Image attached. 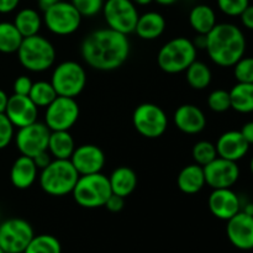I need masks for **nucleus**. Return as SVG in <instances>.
<instances>
[{
	"label": "nucleus",
	"instance_id": "20",
	"mask_svg": "<svg viewBox=\"0 0 253 253\" xmlns=\"http://www.w3.org/2000/svg\"><path fill=\"white\" fill-rule=\"evenodd\" d=\"M217 156L225 160L237 162L247 155L250 145L244 138L240 131H227L224 132L217 140L216 145Z\"/></svg>",
	"mask_w": 253,
	"mask_h": 253
},
{
	"label": "nucleus",
	"instance_id": "39",
	"mask_svg": "<svg viewBox=\"0 0 253 253\" xmlns=\"http://www.w3.org/2000/svg\"><path fill=\"white\" fill-rule=\"evenodd\" d=\"M32 81L27 76H20L14 82V94L17 95H27L29 96L30 90L32 88Z\"/></svg>",
	"mask_w": 253,
	"mask_h": 253
},
{
	"label": "nucleus",
	"instance_id": "1",
	"mask_svg": "<svg viewBox=\"0 0 253 253\" xmlns=\"http://www.w3.org/2000/svg\"><path fill=\"white\" fill-rule=\"evenodd\" d=\"M130 48L127 35L106 27L90 32L83 40L81 54L93 69L110 72L120 68L127 61Z\"/></svg>",
	"mask_w": 253,
	"mask_h": 253
},
{
	"label": "nucleus",
	"instance_id": "13",
	"mask_svg": "<svg viewBox=\"0 0 253 253\" xmlns=\"http://www.w3.org/2000/svg\"><path fill=\"white\" fill-rule=\"evenodd\" d=\"M51 130L44 123L31 124L29 126L19 128L15 137V145L22 156L34 158L39 153L47 151Z\"/></svg>",
	"mask_w": 253,
	"mask_h": 253
},
{
	"label": "nucleus",
	"instance_id": "51",
	"mask_svg": "<svg viewBox=\"0 0 253 253\" xmlns=\"http://www.w3.org/2000/svg\"><path fill=\"white\" fill-rule=\"evenodd\" d=\"M250 168H251V172H252V174H253V157H252V160H251V163H250Z\"/></svg>",
	"mask_w": 253,
	"mask_h": 253
},
{
	"label": "nucleus",
	"instance_id": "43",
	"mask_svg": "<svg viewBox=\"0 0 253 253\" xmlns=\"http://www.w3.org/2000/svg\"><path fill=\"white\" fill-rule=\"evenodd\" d=\"M20 4V0H0V14H9L14 11Z\"/></svg>",
	"mask_w": 253,
	"mask_h": 253
},
{
	"label": "nucleus",
	"instance_id": "18",
	"mask_svg": "<svg viewBox=\"0 0 253 253\" xmlns=\"http://www.w3.org/2000/svg\"><path fill=\"white\" fill-rule=\"evenodd\" d=\"M208 205L215 217L225 220V221L241 211L242 208L239 195L234 190H231V188L212 189L209 200H208Z\"/></svg>",
	"mask_w": 253,
	"mask_h": 253
},
{
	"label": "nucleus",
	"instance_id": "42",
	"mask_svg": "<svg viewBox=\"0 0 253 253\" xmlns=\"http://www.w3.org/2000/svg\"><path fill=\"white\" fill-rule=\"evenodd\" d=\"M241 22L246 29L253 30V5H249L241 15Z\"/></svg>",
	"mask_w": 253,
	"mask_h": 253
},
{
	"label": "nucleus",
	"instance_id": "36",
	"mask_svg": "<svg viewBox=\"0 0 253 253\" xmlns=\"http://www.w3.org/2000/svg\"><path fill=\"white\" fill-rule=\"evenodd\" d=\"M82 17H91L98 15L103 10L104 0H71Z\"/></svg>",
	"mask_w": 253,
	"mask_h": 253
},
{
	"label": "nucleus",
	"instance_id": "35",
	"mask_svg": "<svg viewBox=\"0 0 253 253\" xmlns=\"http://www.w3.org/2000/svg\"><path fill=\"white\" fill-rule=\"evenodd\" d=\"M237 83H253V57H242L234 64Z\"/></svg>",
	"mask_w": 253,
	"mask_h": 253
},
{
	"label": "nucleus",
	"instance_id": "34",
	"mask_svg": "<svg viewBox=\"0 0 253 253\" xmlns=\"http://www.w3.org/2000/svg\"><path fill=\"white\" fill-rule=\"evenodd\" d=\"M208 105L215 113H225L231 109V99H230V91L224 89H216L211 91L208 96Z\"/></svg>",
	"mask_w": 253,
	"mask_h": 253
},
{
	"label": "nucleus",
	"instance_id": "29",
	"mask_svg": "<svg viewBox=\"0 0 253 253\" xmlns=\"http://www.w3.org/2000/svg\"><path fill=\"white\" fill-rule=\"evenodd\" d=\"M211 71L204 62L194 61L185 69V78L188 84L195 90H203L211 83Z\"/></svg>",
	"mask_w": 253,
	"mask_h": 253
},
{
	"label": "nucleus",
	"instance_id": "11",
	"mask_svg": "<svg viewBox=\"0 0 253 253\" xmlns=\"http://www.w3.org/2000/svg\"><path fill=\"white\" fill-rule=\"evenodd\" d=\"M34 236V229L24 219L12 217L0 224V247L5 253H24Z\"/></svg>",
	"mask_w": 253,
	"mask_h": 253
},
{
	"label": "nucleus",
	"instance_id": "10",
	"mask_svg": "<svg viewBox=\"0 0 253 253\" xmlns=\"http://www.w3.org/2000/svg\"><path fill=\"white\" fill-rule=\"evenodd\" d=\"M101 11L109 29L124 35L135 32L140 15L131 0H106Z\"/></svg>",
	"mask_w": 253,
	"mask_h": 253
},
{
	"label": "nucleus",
	"instance_id": "28",
	"mask_svg": "<svg viewBox=\"0 0 253 253\" xmlns=\"http://www.w3.org/2000/svg\"><path fill=\"white\" fill-rule=\"evenodd\" d=\"M231 109L241 114L253 113V83H237L230 90Z\"/></svg>",
	"mask_w": 253,
	"mask_h": 253
},
{
	"label": "nucleus",
	"instance_id": "26",
	"mask_svg": "<svg viewBox=\"0 0 253 253\" xmlns=\"http://www.w3.org/2000/svg\"><path fill=\"white\" fill-rule=\"evenodd\" d=\"M189 24L198 35H208L216 25V15L209 5H195L189 12Z\"/></svg>",
	"mask_w": 253,
	"mask_h": 253
},
{
	"label": "nucleus",
	"instance_id": "5",
	"mask_svg": "<svg viewBox=\"0 0 253 253\" xmlns=\"http://www.w3.org/2000/svg\"><path fill=\"white\" fill-rule=\"evenodd\" d=\"M198 49L192 40L187 37H175L162 46L157 56V63L163 72L177 74L197 61Z\"/></svg>",
	"mask_w": 253,
	"mask_h": 253
},
{
	"label": "nucleus",
	"instance_id": "44",
	"mask_svg": "<svg viewBox=\"0 0 253 253\" xmlns=\"http://www.w3.org/2000/svg\"><path fill=\"white\" fill-rule=\"evenodd\" d=\"M240 132L242 133L245 140L249 142V145H253V121H249V123L245 124Z\"/></svg>",
	"mask_w": 253,
	"mask_h": 253
},
{
	"label": "nucleus",
	"instance_id": "30",
	"mask_svg": "<svg viewBox=\"0 0 253 253\" xmlns=\"http://www.w3.org/2000/svg\"><path fill=\"white\" fill-rule=\"evenodd\" d=\"M22 35L14 25V22H0V52L1 53H15L21 44Z\"/></svg>",
	"mask_w": 253,
	"mask_h": 253
},
{
	"label": "nucleus",
	"instance_id": "41",
	"mask_svg": "<svg viewBox=\"0 0 253 253\" xmlns=\"http://www.w3.org/2000/svg\"><path fill=\"white\" fill-rule=\"evenodd\" d=\"M52 156L49 155L48 151H43V152L39 153L37 156H35L32 160H34L35 165H36V167L39 168V169H43V168H46L47 166L49 165V163L52 162Z\"/></svg>",
	"mask_w": 253,
	"mask_h": 253
},
{
	"label": "nucleus",
	"instance_id": "4",
	"mask_svg": "<svg viewBox=\"0 0 253 253\" xmlns=\"http://www.w3.org/2000/svg\"><path fill=\"white\" fill-rule=\"evenodd\" d=\"M16 53L21 66L35 73L47 71L56 61V49L53 44L39 34L24 37Z\"/></svg>",
	"mask_w": 253,
	"mask_h": 253
},
{
	"label": "nucleus",
	"instance_id": "15",
	"mask_svg": "<svg viewBox=\"0 0 253 253\" xmlns=\"http://www.w3.org/2000/svg\"><path fill=\"white\" fill-rule=\"evenodd\" d=\"M226 235L232 246L242 251L253 250V216L244 211L227 220Z\"/></svg>",
	"mask_w": 253,
	"mask_h": 253
},
{
	"label": "nucleus",
	"instance_id": "37",
	"mask_svg": "<svg viewBox=\"0 0 253 253\" xmlns=\"http://www.w3.org/2000/svg\"><path fill=\"white\" fill-rule=\"evenodd\" d=\"M250 5V0H217V6L227 16H240Z\"/></svg>",
	"mask_w": 253,
	"mask_h": 253
},
{
	"label": "nucleus",
	"instance_id": "2",
	"mask_svg": "<svg viewBox=\"0 0 253 253\" xmlns=\"http://www.w3.org/2000/svg\"><path fill=\"white\" fill-rule=\"evenodd\" d=\"M207 49L210 59L220 67H234L246 51V39L236 25L216 24L207 35Z\"/></svg>",
	"mask_w": 253,
	"mask_h": 253
},
{
	"label": "nucleus",
	"instance_id": "27",
	"mask_svg": "<svg viewBox=\"0 0 253 253\" xmlns=\"http://www.w3.org/2000/svg\"><path fill=\"white\" fill-rule=\"evenodd\" d=\"M42 22L43 20H42L40 12L32 7L21 9L14 19V25L22 35V37H30L39 34Z\"/></svg>",
	"mask_w": 253,
	"mask_h": 253
},
{
	"label": "nucleus",
	"instance_id": "46",
	"mask_svg": "<svg viewBox=\"0 0 253 253\" xmlns=\"http://www.w3.org/2000/svg\"><path fill=\"white\" fill-rule=\"evenodd\" d=\"M7 101H9V96L5 93L2 89H0V114L5 113V109H6Z\"/></svg>",
	"mask_w": 253,
	"mask_h": 253
},
{
	"label": "nucleus",
	"instance_id": "21",
	"mask_svg": "<svg viewBox=\"0 0 253 253\" xmlns=\"http://www.w3.org/2000/svg\"><path fill=\"white\" fill-rule=\"evenodd\" d=\"M37 175H39V168L36 167L31 157L21 155L12 163L10 180L17 189H27L31 187L36 182Z\"/></svg>",
	"mask_w": 253,
	"mask_h": 253
},
{
	"label": "nucleus",
	"instance_id": "38",
	"mask_svg": "<svg viewBox=\"0 0 253 253\" xmlns=\"http://www.w3.org/2000/svg\"><path fill=\"white\" fill-rule=\"evenodd\" d=\"M14 128L11 121L7 119L5 113L0 114V150H4L14 138Z\"/></svg>",
	"mask_w": 253,
	"mask_h": 253
},
{
	"label": "nucleus",
	"instance_id": "48",
	"mask_svg": "<svg viewBox=\"0 0 253 253\" xmlns=\"http://www.w3.org/2000/svg\"><path fill=\"white\" fill-rule=\"evenodd\" d=\"M241 211L246 212V214L252 215L253 216V203H247L244 208H241Z\"/></svg>",
	"mask_w": 253,
	"mask_h": 253
},
{
	"label": "nucleus",
	"instance_id": "49",
	"mask_svg": "<svg viewBox=\"0 0 253 253\" xmlns=\"http://www.w3.org/2000/svg\"><path fill=\"white\" fill-rule=\"evenodd\" d=\"M135 5H141V6H145V5H150L151 2L155 1V0H131Z\"/></svg>",
	"mask_w": 253,
	"mask_h": 253
},
{
	"label": "nucleus",
	"instance_id": "9",
	"mask_svg": "<svg viewBox=\"0 0 253 253\" xmlns=\"http://www.w3.org/2000/svg\"><path fill=\"white\" fill-rule=\"evenodd\" d=\"M132 124L141 136L158 138L167 131L168 118L161 106L152 103H143L135 109Z\"/></svg>",
	"mask_w": 253,
	"mask_h": 253
},
{
	"label": "nucleus",
	"instance_id": "22",
	"mask_svg": "<svg viewBox=\"0 0 253 253\" xmlns=\"http://www.w3.org/2000/svg\"><path fill=\"white\" fill-rule=\"evenodd\" d=\"M166 30V19L157 11H148L138 16L135 32L140 39L152 41L158 39Z\"/></svg>",
	"mask_w": 253,
	"mask_h": 253
},
{
	"label": "nucleus",
	"instance_id": "32",
	"mask_svg": "<svg viewBox=\"0 0 253 253\" xmlns=\"http://www.w3.org/2000/svg\"><path fill=\"white\" fill-rule=\"evenodd\" d=\"M57 96L58 95H57L51 82L44 81H40L32 84V88L29 94V98L34 101L37 108H47Z\"/></svg>",
	"mask_w": 253,
	"mask_h": 253
},
{
	"label": "nucleus",
	"instance_id": "25",
	"mask_svg": "<svg viewBox=\"0 0 253 253\" xmlns=\"http://www.w3.org/2000/svg\"><path fill=\"white\" fill-rule=\"evenodd\" d=\"M74 150L76 143L69 131H51L47 151L54 160H69Z\"/></svg>",
	"mask_w": 253,
	"mask_h": 253
},
{
	"label": "nucleus",
	"instance_id": "23",
	"mask_svg": "<svg viewBox=\"0 0 253 253\" xmlns=\"http://www.w3.org/2000/svg\"><path fill=\"white\" fill-rule=\"evenodd\" d=\"M109 182L113 194L126 198L135 192L137 187V175L130 167L123 166L113 170L109 177Z\"/></svg>",
	"mask_w": 253,
	"mask_h": 253
},
{
	"label": "nucleus",
	"instance_id": "40",
	"mask_svg": "<svg viewBox=\"0 0 253 253\" xmlns=\"http://www.w3.org/2000/svg\"><path fill=\"white\" fill-rule=\"evenodd\" d=\"M124 204H125V198L120 197V195L111 194L109 199L106 200L104 207H106V209L111 212H119L124 209Z\"/></svg>",
	"mask_w": 253,
	"mask_h": 253
},
{
	"label": "nucleus",
	"instance_id": "31",
	"mask_svg": "<svg viewBox=\"0 0 253 253\" xmlns=\"http://www.w3.org/2000/svg\"><path fill=\"white\" fill-rule=\"evenodd\" d=\"M24 253H62V246L53 235L41 234L32 237Z\"/></svg>",
	"mask_w": 253,
	"mask_h": 253
},
{
	"label": "nucleus",
	"instance_id": "16",
	"mask_svg": "<svg viewBox=\"0 0 253 253\" xmlns=\"http://www.w3.org/2000/svg\"><path fill=\"white\" fill-rule=\"evenodd\" d=\"M79 175L93 174L101 172L105 166V155L96 145H82L76 147L73 155L69 158Z\"/></svg>",
	"mask_w": 253,
	"mask_h": 253
},
{
	"label": "nucleus",
	"instance_id": "33",
	"mask_svg": "<svg viewBox=\"0 0 253 253\" xmlns=\"http://www.w3.org/2000/svg\"><path fill=\"white\" fill-rule=\"evenodd\" d=\"M192 156L197 165L204 167L217 157L216 147L214 143L209 142V141H199L193 147Z\"/></svg>",
	"mask_w": 253,
	"mask_h": 253
},
{
	"label": "nucleus",
	"instance_id": "52",
	"mask_svg": "<svg viewBox=\"0 0 253 253\" xmlns=\"http://www.w3.org/2000/svg\"><path fill=\"white\" fill-rule=\"evenodd\" d=\"M0 253H5L4 251H2V249H1V247H0Z\"/></svg>",
	"mask_w": 253,
	"mask_h": 253
},
{
	"label": "nucleus",
	"instance_id": "47",
	"mask_svg": "<svg viewBox=\"0 0 253 253\" xmlns=\"http://www.w3.org/2000/svg\"><path fill=\"white\" fill-rule=\"evenodd\" d=\"M58 1H61V0H37V4H39L40 9H42L44 11L47 7L52 6V5L56 4V2Z\"/></svg>",
	"mask_w": 253,
	"mask_h": 253
},
{
	"label": "nucleus",
	"instance_id": "12",
	"mask_svg": "<svg viewBox=\"0 0 253 253\" xmlns=\"http://www.w3.org/2000/svg\"><path fill=\"white\" fill-rule=\"evenodd\" d=\"M79 118V105L74 98L57 96L46 108L44 124L51 131H69Z\"/></svg>",
	"mask_w": 253,
	"mask_h": 253
},
{
	"label": "nucleus",
	"instance_id": "3",
	"mask_svg": "<svg viewBox=\"0 0 253 253\" xmlns=\"http://www.w3.org/2000/svg\"><path fill=\"white\" fill-rule=\"evenodd\" d=\"M79 173L69 160H53L40 174V185L46 194L52 197H64L72 194Z\"/></svg>",
	"mask_w": 253,
	"mask_h": 253
},
{
	"label": "nucleus",
	"instance_id": "14",
	"mask_svg": "<svg viewBox=\"0 0 253 253\" xmlns=\"http://www.w3.org/2000/svg\"><path fill=\"white\" fill-rule=\"evenodd\" d=\"M205 184L212 189L231 188L240 178V168L234 161L225 160L217 156L214 161L203 167Z\"/></svg>",
	"mask_w": 253,
	"mask_h": 253
},
{
	"label": "nucleus",
	"instance_id": "8",
	"mask_svg": "<svg viewBox=\"0 0 253 253\" xmlns=\"http://www.w3.org/2000/svg\"><path fill=\"white\" fill-rule=\"evenodd\" d=\"M42 20L52 34L68 36L79 29L82 24V15L71 1L61 0L44 10Z\"/></svg>",
	"mask_w": 253,
	"mask_h": 253
},
{
	"label": "nucleus",
	"instance_id": "24",
	"mask_svg": "<svg viewBox=\"0 0 253 253\" xmlns=\"http://www.w3.org/2000/svg\"><path fill=\"white\" fill-rule=\"evenodd\" d=\"M177 184L184 194H197L200 192L205 185L204 169L202 166L197 163L185 166L178 174Z\"/></svg>",
	"mask_w": 253,
	"mask_h": 253
},
{
	"label": "nucleus",
	"instance_id": "6",
	"mask_svg": "<svg viewBox=\"0 0 253 253\" xmlns=\"http://www.w3.org/2000/svg\"><path fill=\"white\" fill-rule=\"evenodd\" d=\"M113 194L109 177L103 173L79 175L72 195L77 204L85 209H96L105 205L106 200Z\"/></svg>",
	"mask_w": 253,
	"mask_h": 253
},
{
	"label": "nucleus",
	"instance_id": "17",
	"mask_svg": "<svg viewBox=\"0 0 253 253\" xmlns=\"http://www.w3.org/2000/svg\"><path fill=\"white\" fill-rule=\"evenodd\" d=\"M5 115L15 127L21 128L36 123L37 116H39V108L27 95L12 94L11 96H9Z\"/></svg>",
	"mask_w": 253,
	"mask_h": 253
},
{
	"label": "nucleus",
	"instance_id": "45",
	"mask_svg": "<svg viewBox=\"0 0 253 253\" xmlns=\"http://www.w3.org/2000/svg\"><path fill=\"white\" fill-rule=\"evenodd\" d=\"M194 46L198 48H205L207 47V35H198L195 40L193 41Z\"/></svg>",
	"mask_w": 253,
	"mask_h": 253
},
{
	"label": "nucleus",
	"instance_id": "50",
	"mask_svg": "<svg viewBox=\"0 0 253 253\" xmlns=\"http://www.w3.org/2000/svg\"><path fill=\"white\" fill-rule=\"evenodd\" d=\"M156 2H158L160 5H165V6H167V5H173L175 4V2L178 1V0H155Z\"/></svg>",
	"mask_w": 253,
	"mask_h": 253
},
{
	"label": "nucleus",
	"instance_id": "19",
	"mask_svg": "<svg viewBox=\"0 0 253 253\" xmlns=\"http://www.w3.org/2000/svg\"><path fill=\"white\" fill-rule=\"evenodd\" d=\"M178 130L187 135H197L207 126V118L200 108L193 104H184L175 110L173 116Z\"/></svg>",
	"mask_w": 253,
	"mask_h": 253
},
{
	"label": "nucleus",
	"instance_id": "7",
	"mask_svg": "<svg viewBox=\"0 0 253 253\" xmlns=\"http://www.w3.org/2000/svg\"><path fill=\"white\" fill-rule=\"evenodd\" d=\"M51 84L57 95L76 99L85 88L86 72L84 67L77 62H62L52 73Z\"/></svg>",
	"mask_w": 253,
	"mask_h": 253
}]
</instances>
